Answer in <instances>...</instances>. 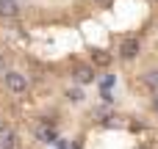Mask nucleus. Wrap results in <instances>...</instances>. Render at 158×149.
Listing matches in <instances>:
<instances>
[{
	"mask_svg": "<svg viewBox=\"0 0 158 149\" xmlns=\"http://www.w3.org/2000/svg\"><path fill=\"white\" fill-rule=\"evenodd\" d=\"M67 100H69V102H81V100H83V91H81V88H69V91H67Z\"/></svg>",
	"mask_w": 158,
	"mask_h": 149,
	"instance_id": "1a4fd4ad",
	"label": "nucleus"
},
{
	"mask_svg": "<svg viewBox=\"0 0 158 149\" xmlns=\"http://www.w3.org/2000/svg\"><path fill=\"white\" fill-rule=\"evenodd\" d=\"M139 50H142L139 39H125V41L119 44V58H122V61H133V58L139 55Z\"/></svg>",
	"mask_w": 158,
	"mask_h": 149,
	"instance_id": "f03ea898",
	"label": "nucleus"
},
{
	"mask_svg": "<svg viewBox=\"0 0 158 149\" xmlns=\"http://www.w3.org/2000/svg\"><path fill=\"white\" fill-rule=\"evenodd\" d=\"M14 144H17L14 130H8V127L0 124V149H14Z\"/></svg>",
	"mask_w": 158,
	"mask_h": 149,
	"instance_id": "7ed1b4c3",
	"label": "nucleus"
},
{
	"mask_svg": "<svg viewBox=\"0 0 158 149\" xmlns=\"http://www.w3.org/2000/svg\"><path fill=\"white\" fill-rule=\"evenodd\" d=\"M156 94H158V91H156ZM153 111H156V113H158V97H156V100H153Z\"/></svg>",
	"mask_w": 158,
	"mask_h": 149,
	"instance_id": "9d476101",
	"label": "nucleus"
},
{
	"mask_svg": "<svg viewBox=\"0 0 158 149\" xmlns=\"http://www.w3.org/2000/svg\"><path fill=\"white\" fill-rule=\"evenodd\" d=\"M75 80H78V83H92V80H94V72H92L89 66H78V69H75Z\"/></svg>",
	"mask_w": 158,
	"mask_h": 149,
	"instance_id": "39448f33",
	"label": "nucleus"
},
{
	"mask_svg": "<svg viewBox=\"0 0 158 149\" xmlns=\"http://www.w3.org/2000/svg\"><path fill=\"white\" fill-rule=\"evenodd\" d=\"M144 86H147V88H153V91H158V69L144 72Z\"/></svg>",
	"mask_w": 158,
	"mask_h": 149,
	"instance_id": "423d86ee",
	"label": "nucleus"
},
{
	"mask_svg": "<svg viewBox=\"0 0 158 149\" xmlns=\"http://www.w3.org/2000/svg\"><path fill=\"white\" fill-rule=\"evenodd\" d=\"M39 138H42V141H47V144H50V141H56V130H53V124H50V127H47V124H44V127H39Z\"/></svg>",
	"mask_w": 158,
	"mask_h": 149,
	"instance_id": "0eeeda50",
	"label": "nucleus"
},
{
	"mask_svg": "<svg viewBox=\"0 0 158 149\" xmlns=\"http://www.w3.org/2000/svg\"><path fill=\"white\" fill-rule=\"evenodd\" d=\"M6 88L14 91V94H22V91L28 88V77H25L22 72H8V75H6Z\"/></svg>",
	"mask_w": 158,
	"mask_h": 149,
	"instance_id": "f257e3e1",
	"label": "nucleus"
},
{
	"mask_svg": "<svg viewBox=\"0 0 158 149\" xmlns=\"http://www.w3.org/2000/svg\"><path fill=\"white\" fill-rule=\"evenodd\" d=\"M19 14V6H17V0H0V17H17Z\"/></svg>",
	"mask_w": 158,
	"mask_h": 149,
	"instance_id": "20e7f679",
	"label": "nucleus"
},
{
	"mask_svg": "<svg viewBox=\"0 0 158 149\" xmlns=\"http://www.w3.org/2000/svg\"><path fill=\"white\" fill-rule=\"evenodd\" d=\"M97 3H106V0H97Z\"/></svg>",
	"mask_w": 158,
	"mask_h": 149,
	"instance_id": "9b49d317",
	"label": "nucleus"
},
{
	"mask_svg": "<svg viewBox=\"0 0 158 149\" xmlns=\"http://www.w3.org/2000/svg\"><path fill=\"white\" fill-rule=\"evenodd\" d=\"M92 61H94V64H100V66H108V61H111V55H108L106 50H97V53L92 55Z\"/></svg>",
	"mask_w": 158,
	"mask_h": 149,
	"instance_id": "6e6552de",
	"label": "nucleus"
}]
</instances>
